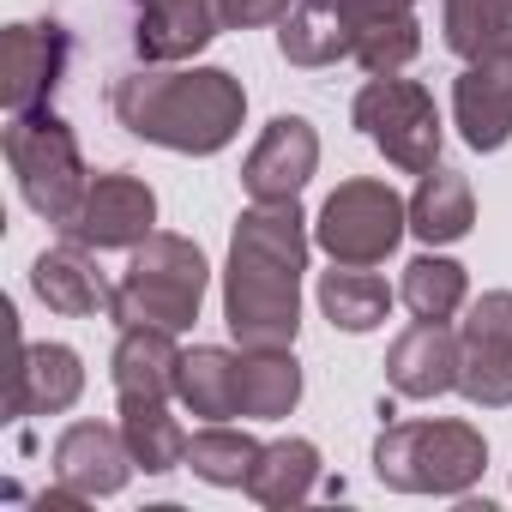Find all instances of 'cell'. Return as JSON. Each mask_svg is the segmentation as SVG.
Segmentation results:
<instances>
[{
  "mask_svg": "<svg viewBox=\"0 0 512 512\" xmlns=\"http://www.w3.org/2000/svg\"><path fill=\"white\" fill-rule=\"evenodd\" d=\"M320 169V133L302 121V115H278L260 145L247 151L241 163V187L260 199V205H278V199H296Z\"/></svg>",
  "mask_w": 512,
  "mask_h": 512,
  "instance_id": "12",
  "label": "cell"
},
{
  "mask_svg": "<svg viewBox=\"0 0 512 512\" xmlns=\"http://www.w3.org/2000/svg\"><path fill=\"white\" fill-rule=\"evenodd\" d=\"M386 308H392V290L368 266H332V272H320V314L338 332H374L386 320Z\"/></svg>",
  "mask_w": 512,
  "mask_h": 512,
  "instance_id": "25",
  "label": "cell"
},
{
  "mask_svg": "<svg viewBox=\"0 0 512 512\" xmlns=\"http://www.w3.org/2000/svg\"><path fill=\"white\" fill-rule=\"evenodd\" d=\"M175 380H181L175 332L121 326V344H115V398H175Z\"/></svg>",
  "mask_w": 512,
  "mask_h": 512,
  "instance_id": "19",
  "label": "cell"
},
{
  "mask_svg": "<svg viewBox=\"0 0 512 512\" xmlns=\"http://www.w3.org/2000/svg\"><path fill=\"white\" fill-rule=\"evenodd\" d=\"M7 73H0V97H7L13 115L25 109H49L61 73H67V31L55 19H37V25H7Z\"/></svg>",
  "mask_w": 512,
  "mask_h": 512,
  "instance_id": "14",
  "label": "cell"
},
{
  "mask_svg": "<svg viewBox=\"0 0 512 512\" xmlns=\"http://www.w3.org/2000/svg\"><path fill=\"white\" fill-rule=\"evenodd\" d=\"M404 308L416 314V320H452L458 308H464V296H470V278H464V266L458 260H440V253H422V260H410L404 266Z\"/></svg>",
  "mask_w": 512,
  "mask_h": 512,
  "instance_id": "27",
  "label": "cell"
},
{
  "mask_svg": "<svg viewBox=\"0 0 512 512\" xmlns=\"http://www.w3.org/2000/svg\"><path fill=\"white\" fill-rule=\"evenodd\" d=\"M175 398H181L199 422H229V416H241V356L223 350V344H193V350H181Z\"/></svg>",
  "mask_w": 512,
  "mask_h": 512,
  "instance_id": "20",
  "label": "cell"
},
{
  "mask_svg": "<svg viewBox=\"0 0 512 512\" xmlns=\"http://www.w3.org/2000/svg\"><path fill=\"white\" fill-rule=\"evenodd\" d=\"M404 229L410 205L386 181H344L314 217V241L332 253V266H380L404 241Z\"/></svg>",
  "mask_w": 512,
  "mask_h": 512,
  "instance_id": "8",
  "label": "cell"
},
{
  "mask_svg": "<svg viewBox=\"0 0 512 512\" xmlns=\"http://www.w3.org/2000/svg\"><path fill=\"white\" fill-rule=\"evenodd\" d=\"M7 163H13V175H19L25 205H31L43 223L67 229V223L79 217L91 175H85V157H79L73 127H67L55 109H25V115L7 121Z\"/></svg>",
  "mask_w": 512,
  "mask_h": 512,
  "instance_id": "6",
  "label": "cell"
},
{
  "mask_svg": "<svg viewBox=\"0 0 512 512\" xmlns=\"http://www.w3.org/2000/svg\"><path fill=\"white\" fill-rule=\"evenodd\" d=\"M85 392V362L67 344H25L13 380V416H61Z\"/></svg>",
  "mask_w": 512,
  "mask_h": 512,
  "instance_id": "18",
  "label": "cell"
},
{
  "mask_svg": "<svg viewBox=\"0 0 512 512\" xmlns=\"http://www.w3.org/2000/svg\"><path fill=\"white\" fill-rule=\"evenodd\" d=\"M440 25H446V49L476 61L482 49L512 37V0H440Z\"/></svg>",
  "mask_w": 512,
  "mask_h": 512,
  "instance_id": "28",
  "label": "cell"
},
{
  "mask_svg": "<svg viewBox=\"0 0 512 512\" xmlns=\"http://www.w3.org/2000/svg\"><path fill=\"white\" fill-rule=\"evenodd\" d=\"M302 272H308V217L296 199H253L229 235L223 266V326L241 350H296L302 332Z\"/></svg>",
  "mask_w": 512,
  "mask_h": 512,
  "instance_id": "1",
  "label": "cell"
},
{
  "mask_svg": "<svg viewBox=\"0 0 512 512\" xmlns=\"http://www.w3.org/2000/svg\"><path fill=\"white\" fill-rule=\"evenodd\" d=\"M314 482H320V446L314 440H272V446H260V458L247 470V494L260 506H296L314 494Z\"/></svg>",
  "mask_w": 512,
  "mask_h": 512,
  "instance_id": "22",
  "label": "cell"
},
{
  "mask_svg": "<svg viewBox=\"0 0 512 512\" xmlns=\"http://www.w3.org/2000/svg\"><path fill=\"white\" fill-rule=\"evenodd\" d=\"M458 392L476 410L512 404V290L470 302V320L458 332Z\"/></svg>",
  "mask_w": 512,
  "mask_h": 512,
  "instance_id": "9",
  "label": "cell"
},
{
  "mask_svg": "<svg viewBox=\"0 0 512 512\" xmlns=\"http://www.w3.org/2000/svg\"><path fill=\"white\" fill-rule=\"evenodd\" d=\"M386 380L398 398H440L458 392V332L446 320H416L386 350Z\"/></svg>",
  "mask_w": 512,
  "mask_h": 512,
  "instance_id": "16",
  "label": "cell"
},
{
  "mask_svg": "<svg viewBox=\"0 0 512 512\" xmlns=\"http://www.w3.org/2000/svg\"><path fill=\"white\" fill-rule=\"evenodd\" d=\"M302 404V368L290 350H241V416L284 422Z\"/></svg>",
  "mask_w": 512,
  "mask_h": 512,
  "instance_id": "23",
  "label": "cell"
},
{
  "mask_svg": "<svg viewBox=\"0 0 512 512\" xmlns=\"http://www.w3.org/2000/svg\"><path fill=\"white\" fill-rule=\"evenodd\" d=\"M356 127L374 151H386L392 169L404 175H428L440 163V109L434 97L416 85V79H398V73H374L362 91H356Z\"/></svg>",
  "mask_w": 512,
  "mask_h": 512,
  "instance_id": "7",
  "label": "cell"
},
{
  "mask_svg": "<svg viewBox=\"0 0 512 512\" xmlns=\"http://www.w3.org/2000/svg\"><path fill=\"white\" fill-rule=\"evenodd\" d=\"M31 290H37L43 308L61 314V320H91V314H103V308L115 302V290L103 284V272H97V260H91L85 241H67V247L37 253Z\"/></svg>",
  "mask_w": 512,
  "mask_h": 512,
  "instance_id": "17",
  "label": "cell"
},
{
  "mask_svg": "<svg viewBox=\"0 0 512 512\" xmlns=\"http://www.w3.org/2000/svg\"><path fill=\"white\" fill-rule=\"evenodd\" d=\"M151 223H157V193H151L139 175L115 169V175H97V181L85 187V205H79V217H73L61 235H67V241H85V247H97V253H109V247H139V241L151 235Z\"/></svg>",
  "mask_w": 512,
  "mask_h": 512,
  "instance_id": "11",
  "label": "cell"
},
{
  "mask_svg": "<svg viewBox=\"0 0 512 512\" xmlns=\"http://www.w3.org/2000/svg\"><path fill=\"white\" fill-rule=\"evenodd\" d=\"M278 49L290 67L362 61V73H398L416 61V0H290L278 19Z\"/></svg>",
  "mask_w": 512,
  "mask_h": 512,
  "instance_id": "3",
  "label": "cell"
},
{
  "mask_svg": "<svg viewBox=\"0 0 512 512\" xmlns=\"http://www.w3.org/2000/svg\"><path fill=\"white\" fill-rule=\"evenodd\" d=\"M205 284H211V266L199 241L187 235H169V229H151L133 260H127V278L115 284V326H157V332H187L199 320V302H205Z\"/></svg>",
  "mask_w": 512,
  "mask_h": 512,
  "instance_id": "4",
  "label": "cell"
},
{
  "mask_svg": "<svg viewBox=\"0 0 512 512\" xmlns=\"http://www.w3.org/2000/svg\"><path fill=\"white\" fill-rule=\"evenodd\" d=\"M476 223V193L458 169H428L422 187L410 193V235H422L428 247H446V241H464Z\"/></svg>",
  "mask_w": 512,
  "mask_h": 512,
  "instance_id": "21",
  "label": "cell"
},
{
  "mask_svg": "<svg viewBox=\"0 0 512 512\" xmlns=\"http://www.w3.org/2000/svg\"><path fill=\"white\" fill-rule=\"evenodd\" d=\"M452 121L470 151H500L512 139V37L482 49L452 85Z\"/></svg>",
  "mask_w": 512,
  "mask_h": 512,
  "instance_id": "10",
  "label": "cell"
},
{
  "mask_svg": "<svg viewBox=\"0 0 512 512\" xmlns=\"http://www.w3.org/2000/svg\"><path fill=\"white\" fill-rule=\"evenodd\" d=\"M223 31L217 0H133V49L145 67L193 61Z\"/></svg>",
  "mask_w": 512,
  "mask_h": 512,
  "instance_id": "15",
  "label": "cell"
},
{
  "mask_svg": "<svg viewBox=\"0 0 512 512\" xmlns=\"http://www.w3.org/2000/svg\"><path fill=\"white\" fill-rule=\"evenodd\" d=\"M488 470V440L470 422H386L374 476L398 494H464Z\"/></svg>",
  "mask_w": 512,
  "mask_h": 512,
  "instance_id": "5",
  "label": "cell"
},
{
  "mask_svg": "<svg viewBox=\"0 0 512 512\" xmlns=\"http://www.w3.org/2000/svg\"><path fill=\"white\" fill-rule=\"evenodd\" d=\"M217 13H223V31H260L290 13V0H217Z\"/></svg>",
  "mask_w": 512,
  "mask_h": 512,
  "instance_id": "29",
  "label": "cell"
},
{
  "mask_svg": "<svg viewBox=\"0 0 512 512\" xmlns=\"http://www.w3.org/2000/svg\"><path fill=\"white\" fill-rule=\"evenodd\" d=\"M133 452H127V434L121 422H73L61 440H55V482L79 500H103V494H121L127 476H133Z\"/></svg>",
  "mask_w": 512,
  "mask_h": 512,
  "instance_id": "13",
  "label": "cell"
},
{
  "mask_svg": "<svg viewBox=\"0 0 512 512\" xmlns=\"http://www.w3.org/2000/svg\"><path fill=\"white\" fill-rule=\"evenodd\" d=\"M109 109L145 145H163L181 157H217L241 133L247 91L223 67H139L115 79Z\"/></svg>",
  "mask_w": 512,
  "mask_h": 512,
  "instance_id": "2",
  "label": "cell"
},
{
  "mask_svg": "<svg viewBox=\"0 0 512 512\" xmlns=\"http://www.w3.org/2000/svg\"><path fill=\"white\" fill-rule=\"evenodd\" d=\"M121 434L145 476H169L175 464H187V434L169 416V398H121Z\"/></svg>",
  "mask_w": 512,
  "mask_h": 512,
  "instance_id": "24",
  "label": "cell"
},
{
  "mask_svg": "<svg viewBox=\"0 0 512 512\" xmlns=\"http://www.w3.org/2000/svg\"><path fill=\"white\" fill-rule=\"evenodd\" d=\"M253 458H260V440L229 422H205L199 434H187V470L211 488H247Z\"/></svg>",
  "mask_w": 512,
  "mask_h": 512,
  "instance_id": "26",
  "label": "cell"
}]
</instances>
